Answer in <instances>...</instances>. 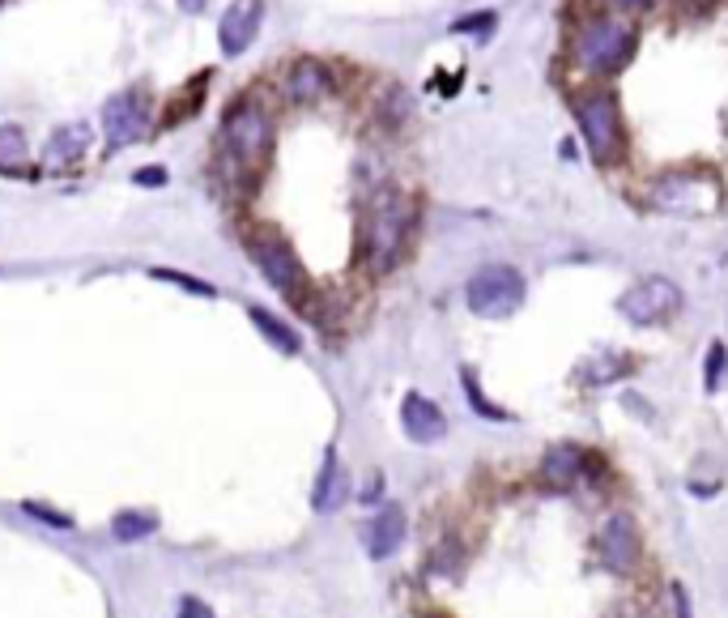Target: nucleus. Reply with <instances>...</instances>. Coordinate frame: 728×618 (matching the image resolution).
I'll use <instances>...</instances> for the list:
<instances>
[{
    "label": "nucleus",
    "instance_id": "obj_1",
    "mask_svg": "<svg viewBox=\"0 0 728 618\" xmlns=\"http://www.w3.org/2000/svg\"><path fill=\"white\" fill-rule=\"evenodd\" d=\"M413 223H418V205L404 197L401 188L379 184L371 197L362 200V218H358V260L367 274H392L409 253L413 239Z\"/></svg>",
    "mask_w": 728,
    "mask_h": 618
},
{
    "label": "nucleus",
    "instance_id": "obj_2",
    "mask_svg": "<svg viewBox=\"0 0 728 618\" xmlns=\"http://www.w3.org/2000/svg\"><path fill=\"white\" fill-rule=\"evenodd\" d=\"M639 48V27L630 18H614V13H593L580 27L571 30L566 56L580 73L588 78H614L622 73Z\"/></svg>",
    "mask_w": 728,
    "mask_h": 618
},
{
    "label": "nucleus",
    "instance_id": "obj_3",
    "mask_svg": "<svg viewBox=\"0 0 728 618\" xmlns=\"http://www.w3.org/2000/svg\"><path fill=\"white\" fill-rule=\"evenodd\" d=\"M566 107L575 115V128H580V141L588 150L596 167H618L626 163V120H622L618 94L609 85H588V90H571Z\"/></svg>",
    "mask_w": 728,
    "mask_h": 618
},
{
    "label": "nucleus",
    "instance_id": "obj_4",
    "mask_svg": "<svg viewBox=\"0 0 728 618\" xmlns=\"http://www.w3.org/2000/svg\"><path fill=\"white\" fill-rule=\"evenodd\" d=\"M273 158V115L256 99H239L222 115V163L235 171V179H247L256 188V175Z\"/></svg>",
    "mask_w": 728,
    "mask_h": 618
},
{
    "label": "nucleus",
    "instance_id": "obj_5",
    "mask_svg": "<svg viewBox=\"0 0 728 618\" xmlns=\"http://www.w3.org/2000/svg\"><path fill=\"white\" fill-rule=\"evenodd\" d=\"M725 205V184L711 167H669L647 184V209L669 218H707Z\"/></svg>",
    "mask_w": 728,
    "mask_h": 618
},
{
    "label": "nucleus",
    "instance_id": "obj_6",
    "mask_svg": "<svg viewBox=\"0 0 728 618\" xmlns=\"http://www.w3.org/2000/svg\"><path fill=\"white\" fill-rule=\"evenodd\" d=\"M243 248L252 256V265L260 269V278L269 281L281 299H290L298 311H311V281L286 235H277L273 226H256L243 235Z\"/></svg>",
    "mask_w": 728,
    "mask_h": 618
},
{
    "label": "nucleus",
    "instance_id": "obj_7",
    "mask_svg": "<svg viewBox=\"0 0 728 618\" xmlns=\"http://www.w3.org/2000/svg\"><path fill=\"white\" fill-rule=\"evenodd\" d=\"M524 299H529V281L515 265H503V260L482 265L464 281V308L478 320H507L524 308Z\"/></svg>",
    "mask_w": 728,
    "mask_h": 618
},
{
    "label": "nucleus",
    "instance_id": "obj_8",
    "mask_svg": "<svg viewBox=\"0 0 728 618\" xmlns=\"http://www.w3.org/2000/svg\"><path fill=\"white\" fill-rule=\"evenodd\" d=\"M681 286L674 278H639L626 295L618 299V311L635 325V329H652V325H669L677 311H681Z\"/></svg>",
    "mask_w": 728,
    "mask_h": 618
},
{
    "label": "nucleus",
    "instance_id": "obj_9",
    "mask_svg": "<svg viewBox=\"0 0 728 618\" xmlns=\"http://www.w3.org/2000/svg\"><path fill=\"white\" fill-rule=\"evenodd\" d=\"M596 559L605 571L614 576H630L639 559H644V537H639V525L630 512H614L605 516V525L596 529Z\"/></svg>",
    "mask_w": 728,
    "mask_h": 618
},
{
    "label": "nucleus",
    "instance_id": "obj_10",
    "mask_svg": "<svg viewBox=\"0 0 728 618\" xmlns=\"http://www.w3.org/2000/svg\"><path fill=\"white\" fill-rule=\"evenodd\" d=\"M145 128H150V103L136 90L111 94L107 103H103V137H107L111 150H124V145L141 141Z\"/></svg>",
    "mask_w": 728,
    "mask_h": 618
},
{
    "label": "nucleus",
    "instance_id": "obj_11",
    "mask_svg": "<svg viewBox=\"0 0 728 618\" xmlns=\"http://www.w3.org/2000/svg\"><path fill=\"white\" fill-rule=\"evenodd\" d=\"M260 22H265V0H235L226 13H222V27H217V48L222 56H243L256 34H260Z\"/></svg>",
    "mask_w": 728,
    "mask_h": 618
},
{
    "label": "nucleus",
    "instance_id": "obj_12",
    "mask_svg": "<svg viewBox=\"0 0 728 618\" xmlns=\"http://www.w3.org/2000/svg\"><path fill=\"white\" fill-rule=\"evenodd\" d=\"M337 90V78L332 69L316 56H298L290 69H286V99L298 103V107H311V103H324L328 94Z\"/></svg>",
    "mask_w": 728,
    "mask_h": 618
},
{
    "label": "nucleus",
    "instance_id": "obj_13",
    "mask_svg": "<svg viewBox=\"0 0 728 618\" xmlns=\"http://www.w3.org/2000/svg\"><path fill=\"white\" fill-rule=\"evenodd\" d=\"M584 470H588V449H580V444H554V449H545L537 465V486L541 491H571L575 482L584 478Z\"/></svg>",
    "mask_w": 728,
    "mask_h": 618
},
{
    "label": "nucleus",
    "instance_id": "obj_14",
    "mask_svg": "<svg viewBox=\"0 0 728 618\" xmlns=\"http://www.w3.org/2000/svg\"><path fill=\"white\" fill-rule=\"evenodd\" d=\"M404 534H409V521H404V507L397 504H383L362 525V546H367V555L371 559H392L397 550H401Z\"/></svg>",
    "mask_w": 728,
    "mask_h": 618
},
{
    "label": "nucleus",
    "instance_id": "obj_15",
    "mask_svg": "<svg viewBox=\"0 0 728 618\" xmlns=\"http://www.w3.org/2000/svg\"><path fill=\"white\" fill-rule=\"evenodd\" d=\"M401 426L413 444H439V440L448 435V419H443V410L434 405L431 396H422V393H404Z\"/></svg>",
    "mask_w": 728,
    "mask_h": 618
},
{
    "label": "nucleus",
    "instance_id": "obj_16",
    "mask_svg": "<svg viewBox=\"0 0 728 618\" xmlns=\"http://www.w3.org/2000/svg\"><path fill=\"white\" fill-rule=\"evenodd\" d=\"M350 495H353L350 474H346V465H341V456H337V449H328V452H324L320 478H316V491H311V507L328 516V512H341Z\"/></svg>",
    "mask_w": 728,
    "mask_h": 618
},
{
    "label": "nucleus",
    "instance_id": "obj_17",
    "mask_svg": "<svg viewBox=\"0 0 728 618\" xmlns=\"http://www.w3.org/2000/svg\"><path fill=\"white\" fill-rule=\"evenodd\" d=\"M85 145H90V128L85 124H69V128H55L48 145H43V163L48 167H69V163H78L81 154H85Z\"/></svg>",
    "mask_w": 728,
    "mask_h": 618
},
{
    "label": "nucleus",
    "instance_id": "obj_18",
    "mask_svg": "<svg viewBox=\"0 0 728 618\" xmlns=\"http://www.w3.org/2000/svg\"><path fill=\"white\" fill-rule=\"evenodd\" d=\"M247 320L256 325V333L269 341L277 354H298V350H303V338H298L281 316H273L269 308H247Z\"/></svg>",
    "mask_w": 728,
    "mask_h": 618
},
{
    "label": "nucleus",
    "instance_id": "obj_19",
    "mask_svg": "<svg viewBox=\"0 0 728 618\" xmlns=\"http://www.w3.org/2000/svg\"><path fill=\"white\" fill-rule=\"evenodd\" d=\"M622 375H630V359H626V354H614V350H601L593 359H584L580 371H575V380H580V384H593V389L614 384Z\"/></svg>",
    "mask_w": 728,
    "mask_h": 618
},
{
    "label": "nucleus",
    "instance_id": "obj_20",
    "mask_svg": "<svg viewBox=\"0 0 728 618\" xmlns=\"http://www.w3.org/2000/svg\"><path fill=\"white\" fill-rule=\"evenodd\" d=\"M111 534L120 542H141V537H154L158 534V516L154 512H120L111 521Z\"/></svg>",
    "mask_w": 728,
    "mask_h": 618
},
{
    "label": "nucleus",
    "instance_id": "obj_21",
    "mask_svg": "<svg viewBox=\"0 0 728 618\" xmlns=\"http://www.w3.org/2000/svg\"><path fill=\"white\" fill-rule=\"evenodd\" d=\"M27 163V133L18 124H0V171H18Z\"/></svg>",
    "mask_w": 728,
    "mask_h": 618
},
{
    "label": "nucleus",
    "instance_id": "obj_22",
    "mask_svg": "<svg viewBox=\"0 0 728 618\" xmlns=\"http://www.w3.org/2000/svg\"><path fill=\"white\" fill-rule=\"evenodd\" d=\"M460 384H464V396H469L473 414H482V419H494V422H507V419H512L507 410H499V405H494V401H490V396H485L482 389H478V375H473L469 367L460 371Z\"/></svg>",
    "mask_w": 728,
    "mask_h": 618
},
{
    "label": "nucleus",
    "instance_id": "obj_23",
    "mask_svg": "<svg viewBox=\"0 0 728 618\" xmlns=\"http://www.w3.org/2000/svg\"><path fill=\"white\" fill-rule=\"evenodd\" d=\"M725 375H728V346L725 341H711L707 346V363H703V389L707 393H720Z\"/></svg>",
    "mask_w": 728,
    "mask_h": 618
},
{
    "label": "nucleus",
    "instance_id": "obj_24",
    "mask_svg": "<svg viewBox=\"0 0 728 618\" xmlns=\"http://www.w3.org/2000/svg\"><path fill=\"white\" fill-rule=\"evenodd\" d=\"M150 278L154 281H171V286H180V290H188V295H201V299H217V286L205 278H192V274H180V269H150Z\"/></svg>",
    "mask_w": 728,
    "mask_h": 618
},
{
    "label": "nucleus",
    "instance_id": "obj_25",
    "mask_svg": "<svg viewBox=\"0 0 728 618\" xmlns=\"http://www.w3.org/2000/svg\"><path fill=\"white\" fill-rule=\"evenodd\" d=\"M494 27H499V18H494L490 9H482V13H464V18H457V22H452V34H464V39H490Z\"/></svg>",
    "mask_w": 728,
    "mask_h": 618
},
{
    "label": "nucleus",
    "instance_id": "obj_26",
    "mask_svg": "<svg viewBox=\"0 0 728 618\" xmlns=\"http://www.w3.org/2000/svg\"><path fill=\"white\" fill-rule=\"evenodd\" d=\"M22 512H27L30 521H43L48 529H78V521L69 516V512H55V507H48V504H22Z\"/></svg>",
    "mask_w": 728,
    "mask_h": 618
},
{
    "label": "nucleus",
    "instance_id": "obj_27",
    "mask_svg": "<svg viewBox=\"0 0 728 618\" xmlns=\"http://www.w3.org/2000/svg\"><path fill=\"white\" fill-rule=\"evenodd\" d=\"M601 4H605L614 18H639V13H647L656 0H601Z\"/></svg>",
    "mask_w": 728,
    "mask_h": 618
},
{
    "label": "nucleus",
    "instance_id": "obj_28",
    "mask_svg": "<svg viewBox=\"0 0 728 618\" xmlns=\"http://www.w3.org/2000/svg\"><path fill=\"white\" fill-rule=\"evenodd\" d=\"M175 618H214V606L188 593V597H180V610H175Z\"/></svg>",
    "mask_w": 728,
    "mask_h": 618
},
{
    "label": "nucleus",
    "instance_id": "obj_29",
    "mask_svg": "<svg viewBox=\"0 0 728 618\" xmlns=\"http://www.w3.org/2000/svg\"><path fill=\"white\" fill-rule=\"evenodd\" d=\"M166 179H171V175H166V167H141V171L133 175L136 188H162Z\"/></svg>",
    "mask_w": 728,
    "mask_h": 618
},
{
    "label": "nucleus",
    "instance_id": "obj_30",
    "mask_svg": "<svg viewBox=\"0 0 728 618\" xmlns=\"http://www.w3.org/2000/svg\"><path fill=\"white\" fill-rule=\"evenodd\" d=\"M716 4H720V0H677V9H681L686 18H707Z\"/></svg>",
    "mask_w": 728,
    "mask_h": 618
},
{
    "label": "nucleus",
    "instance_id": "obj_31",
    "mask_svg": "<svg viewBox=\"0 0 728 618\" xmlns=\"http://www.w3.org/2000/svg\"><path fill=\"white\" fill-rule=\"evenodd\" d=\"M379 491H383V478H379V474H371V482H367V491H358V499H362V504H376V499H379Z\"/></svg>",
    "mask_w": 728,
    "mask_h": 618
},
{
    "label": "nucleus",
    "instance_id": "obj_32",
    "mask_svg": "<svg viewBox=\"0 0 728 618\" xmlns=\"http://www.w3.org/2000/svg\"><path fill=\"white\" fill-rule=\"evenodd\" d=\"M674 606H677V618H690V606H686V593L674 589Z\"/></svg>",
    "mask_w": 728,
    "mask_h": 618
},
{
    "label": "nucleus",
    "instance_id": "obj_33",
    "mask_svg": "<svg viewBox=\"0 0 728 618\" xmlns=\"http://www.w3.org/2000/svg\"><path fill=\"white\" fill-rule=\"evenodd\" d=\"M725 124H728V112H725Z\"/></svg>",
    "mask_w": 728,
    "mask_h": 618
}]
</instances>
